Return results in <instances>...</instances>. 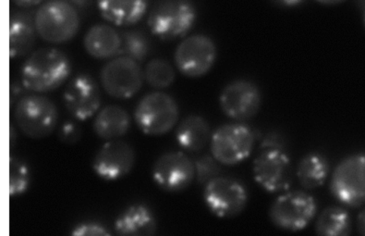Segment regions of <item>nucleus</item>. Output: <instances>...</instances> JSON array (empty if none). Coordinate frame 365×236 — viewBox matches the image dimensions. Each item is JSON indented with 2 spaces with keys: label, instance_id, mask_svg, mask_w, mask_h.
Masks as SVG:
<instances>
[{
  "label": "nucleus",
  "instance_id": "f257e3e1",
  "mask_svg": "<svg viewBox=\"0 0 365 236\" xmlns=\"http://www.w3.org/2000/svg\"><path fill=\"white\" fill-rule=\"evenodd\" d=\"M71 73L70 58L64 52L55 48H40L24 62L21 82L25 89L43 94L61 88Z\"/></svg>",
  "mask_w": 365,
  "mask_h": 236
},
{
  "label": "nucleus",
  "instance_id": "f03ea898",
  "mask_svg": "<svg viewBox=\"0 0 365 236\" xmlns=\"http://www.w3.org/2000/svg\"><path fill=\"white\" fill-rule=\"evenodd\" d=\"M252 164L255 181L268 193L288 190L292 181V161L276 136L267 135Z\"/></svg>",
  "mask_w": 365,
  "mask_h": 236
},
{
  "label": "nucleus",
  "instance_id": "7ed1b4c3",
  "mask_svg": "<svg viewBox=\"0 0 365 236\" xmlns=\"http://www.w3.org/2000/svg\"><path fill=\"white\" fill-rule=\"evenodd\" d=\"M197 11L190 0H157L149 12L153 35L170 41L182 39L195 26Z\"/></svg>",
  "mask_w": 365,
  "mask_h": 236
},
{
  "label": "nucleus",
  "instance_id": "20e7f679",
  "mask_svg": "<svg viewBox=\"0 0 365 236\" xmlns=\"http://www.w3.org/2000/svg\"><path fill=\"white\" fill-rule=\"evenodd\" d=\"M40 39L53 45L71 41L79 32L81 20L77 9L65 0H48L34 14Z\"/></svg>",
  "mask_w": 365,
  "mask_h": 236
},
{
  "label": "nucleus",
  "instance_id": "39448f33",
  "mask_svg": "<svg viewBox=\"0 0 365 236\" xmlns=\"http://www.w3.org/2000/svg\"><path fill=\"white\" fill-rule=\"evenodd\" d=\"M14 122L27 138H48L57 127L58 111L54 102L46 96L28 95L15 104Z\"/></svg>",
  "mask_w": 365,
  "mask_h": 236
},
{
  "label": "nucleus",
  "instance_id": "423d86ee",
  "mask_svg": "<svg viewBox=\"0 0 365 236\" xmlns=\"http://www.w3.org/2000/svg\"><path fill=\"white\" fill-rule=\"evenodd\" d=\"M180 118L179 106L167 93H150L139 101L134 120L140 131L152 136L164 135L176 125Z\"/></svg>",
  "mask_w": 365,
  "mask_h": 236
},
{
  "label": "nucleus",
  "instance_id": "0eeeda50",
  "mask_svg": "<svg viewBox=\"0 0 365 236\" xmlns=\"http://www.w3.org/2000/svg\"><path fill=\"white\" fill-rule=\"evenodd\" d=\"M255 133L243 123H227L218 127L210 139L212 156L220 164L238 165L251 156Z\"/></svg>",
  "mask_w": 365,
  "mask_h": 236
},
{
  "label": "nucleus",
  "instance_id": "6e6552de",
  "mask_svg": "<svg viewBox=\"0 0 365 236\" xmlns=\"http://www.w3.org/2000/svg\"><path fill=\"white\" fill-rule=\"evenodd\" d=\"M330 191L345 206L365 205V154H352L343 158L332 173Z\"/></svg>",
  "mask_w": 365,
  "mask_h": 236
},
{
  "label": "nucleus",
  "instance_id": "1a4fd4ad",
  "mask_svg": "<svg viewBox=\"0 0 365 236\" xmlns=\"http://www.w3.org/2000/svg\"><path fill=\"white\" fill-rule=\"evenodd\" d=\"M317 212L316 200L302 191L287 192L271 205L269 218L277 228L299 232L307 227Z\"/></svg>",
  "mask_w": 365,
  "mask_h": 236
},
{
  "label": "nucleus",
  "instance_id": "9d476101",
  "mask_svg": "<svg viewBox=\"0 0 365 236\" xmlns=\"http://www.w3.org/2000/svg\"><path fill=\"white\" fill-rule=\"evenodd\" d=\"M143 71L139 62L126 56H118L104 65L100 71V83L111 98L129 99L142 89Z\"/></svg>",
  "mask_w": 365,
  "mask_h": 236
},
{
  "label": "nucleus",
  "instance_id": "9b49d317",
  "mask_svg": "<svg viewBox=\"0 0 365 236\" xmlns=\"http://www.w3.org/2000/svg\"><path fill=\"white\" fill-rule=\"evenodd\" d=\"M217 46L210 37L193 35L184 39L174 53L177 69L189 78L207 76L217 61Z\"/></svg>",
  "mask_w": 365,
  "mask_h": 236
},
{
  "label": "nucleus",
  "instance_id": "f8f14e48",
  "mask_svg": "<svg viewBox=\"0 0 365 236\" xmlns=\"http://www.w3.org/2000/svg\"><path fill=\"white\" fill-rule=\"evenodd\" d=\"M204 200L215 216L230 219L242 213L247 206L249 195L242 183L217 176L205 185Z\"/></svg>",
  "mask_w": 365,
  "mask_h": 236
},
{
  "label": "nucleus",
  "instance_id": "ddd939ff",
  "mask_svg": "<svg viewBox=\"0 0 365 236\" xmlns=\"http://www.w3.org/2000/svg\"><path fill=\"white\" fill-rule=\"evenodd\" d=\"M152 175L162 190L182 192L192 185L196 177L195 164L183 152H167L155 161Z\"/></svg>",
  "mask_w": 365,
  "mask_h": 236
},
{
  "label": "nucleus",
  "instance_id": "4468645a",
  "mask_svg": "<svg viewBox=\"0 0 365 236\" xmlns=\"http://www.w3.org/2000/svg\"><path fill=\"white\" fill-rule=\"evenodd\" d=\"M262 95L255 83L236 80L225 86L220 96L221 110L230 119L245 122L254 118L260 110Z\"/></svg>",
  "mask_w": 365,
  "mask_h": 236
},
{
  "label": "nucleus",
  "instance_id": "2eb2a0df",
  "mask_svg": "<svg viewBox=\"0 0 365 236\" xmlns=\"http://www.w3.org/2000/svg\"><path fill=\"white\" fill-rule=\"evenodd\" d=\"M65 108L80 120L91 119L101 107L102 96L98 83L88 74H79L68 82L63 93Z\"/></svg>",
  "mask_w": 365,
  "mask_h": 236
},
{
  "label": "nucleus",
  "instance_id": "dca6fc26",
  "mask_svg": "<svg viewBox=\"0 0 365 236\" xmlns=\"http://www.w3.org/2000/svg\"><path fill=\"white\" fill-rule=\"evenodd\" d=\"M135 163V152L128 143L114 139L100 148L93 161L96 175L106 181H116L130 173Z\"/></svg>",
  "mask_w": 365,
  "mask_h": 236
},
{
  "label": "nucleus",
  "instance_id": "f3484780",
  "mask_svg": "<svg viewBox=\"0 0 365 236\" xmlns=\"http://www.w3.org/2000/svg\"><path fill=\"white\" fill-rule=\"evenodd\" d=\"M87 54L96 60H112L120 55L123 37L108 24H96L83 39Z\"/></svg>",
  "mask_w": 365,
  "mask_h": 236
},
{
  "label": "nucleus",
  "instance_id": "a211bd4d",
  "mask_svg": "<svg viewBox=\"0 0 365 236\" xmlns=\"http://www.w3.org/2000/svg\"><path fill=\"white\" fill-rule=\"evenodd\" d=\"M37 34L34 15L23 11L11 14L9 21V54L12 58L24 57L33 51Z\"/></svg>",
  "mask_w": 365,
  "mask_h": 236
},
{
  "label": "nucleus",
  "instance_id": "6ab92c4d",
  "mask_svg": "<svg viewBox=\"0 0 365 236\" xmlns=\"http://www.w3.org/2000/svg\"><path fill=\"white\" fill-rule=\"evenodd\" d=\"M101 17L116 26L138 24L148 9V0H98Z\"/></svg>",
  "mask_w": 365,
  "mask_h": 236
},
{
  "label": "nucleus",
  "instance_id": "aec40b11",
  "mask_svg": "<svg viewBox=\"0 0 365 236\" xmlns=\"http://www.w3.org/2000/svg\"><path fill=\"white\" fill-rule=\"evenodd\" d=\"M114 229L121 236L154 235L157 222L148 207L136 204L127 207L118 217Z\"/></svg>",
  "mask_w": 365,
  "mask_h": 236
},
{
  "label": "nucleus",
  "instance_id": "412c9836",
  "mask_svg": "<svg viewBox=\"0 0 365 236\" xmlns=\"http://www.w3.org/2000/svg\"><path fill=\"white\" fill-rule=\"evenodd\" d=\"M130 124V114L123 108L109 105L96 115L93 129L99 138L110 141L126 135Z\"/></svg>",
  "mask_w": 365,
  "mask_h": 236
},
{
  "label": "nucleus",
  "instance_id": "4be33fe9",
  "mask_svg": "<svg viewBox=\"0 0 365 236\" xmlns=\"http://www.w3.org/2000/svg\"><path fill=\"white\" fill-rule=\"evenodd\" d=\"M210 139V126L207 120L198 115L186 117L176 130L178 144L187 151H201Z\"/></svg>",
  "mask_w": 365,
  "mask_h": 236
},
{
  "label": "nucleus",
  "instance_id": "5701e85b",
  "mask_svg": "<svg viewBox=\"0 0 365 236\" xmlns=\"http://www.w3.org/2000/svg\"><path fill=\"white\" fill-rule=\"evenodd\" d=\"M329 172L330 166L327 158L317 152H312L299 160L296 175L302 188L313 190L326 183Z\"/></svg>",
  "mask_w": 365,
  "mask_h": 236
},
{
  "label": "nucleus",
  "instance_id": "b1692460",
  "mask_svg": "<svg viewBox=\"0 0 365 236\" xmlns=\"http://www.w3.org/2000/svg\"><path fill=\"white\" fill-rule=\"evenodd\" d=\"M316 232L319 236L351 235V216L343 207H327L317 220Z\"/></svg>",
  "mask_w": 365,
  "mask_h": 236
},
{
  "label": "nucleus",
  "instance_id": "393cba45",
  "mask_svg": "<svg viewBox=\"0 0 365 236\" xmlns=\"http://www.w3.org/2000/svg\"><path fill=\"white\" fill-rule=\"evenodd\" d=\"M145 82L151 88L162 90L170 88L174 83L175 71L170 62L163 58H154L146 64L143 71Z\"/></svg>",
  "mask_w": 365,
  "mask_h": 236
},
{
  "label": "nucleus",
  "instance_id": "a878e982",
  "mask_svg": "<svg viewBox=\"0 0 365 236\" xmlns=\"http://www.w3.org/2000/svg\"><path fill=\"white\" fill-rule=\"evenodd\" d=\"M149 52L148 39L141 31H128L123 34L120 55L143 62L148 58Z\"/></svg>",
  "mask_w": 365,
  "mask_h": 236
},
{
  "label": "nucleus",
  "instance_id": "bb28decb",
  "mask_svg": "<svg viewBox=\"0 0 365 236\" xmlns=\"http://www.w3.org/2000/svg\"><path fill=\"white\" fill-rule=\"evenodd\" d=\"M30 185L29 168L17 158L9 160V195L18 197L24 194Z\"/></svg>",
  "mask_w": 365,
  "mask_h": 236
},
{
  "label": "nucleus",
  "instance_id": "cd10ccee",
  "mask_svg": "<svg viewBox=\"0 0 365 236\" xmlns=\"http://www.w3.org/2000/svg\"><path fill=\"white\" fill-rule=\"evenodd\" d=\"M218 161L213 156H202L195 161L196 178L200 185H205L211 180L220 176V167Z\"/></svg>",
  "mask_w": 365,
  "mask_h": 236
},
{
  "label": "nucleus",
  "instance_id": "c85d7f7f",
  "mask_svg": "<svg viewBox=\"0 0 365 236\" xmlns=\"http://www.w3.org/2000/svg\"><path fill=\"white\" fill-rule=\"evenodd\" d=\"M59 140L66 144H75L82 138V129L77 123L66 122L62 124L58 131Z\"/></svg>",
  "mask_w": 365,
  "mask_h": 236
},
{
  "label": "nucleus",
  "instance_id": "c756f323",
  "mask_svg": "<svg viewBox=\"0 0 365 236\" xmlns=\"http://www.w3.org/2000/svg\"><path fill=\"white\" fill-rule=\"evenodd\" d=\"M73 236H109L108 230L96 222H83L77 225L71 232Z\"/></svg>",
  "mask_w": 365,
  "mask_h": 236
},
{
  "label": "nucleus",
  "instance_id": "7c9ffc66",
  "mask_svg": "<svg viewBox=\"0 0 365 236\" xmlns=\"http://www.w3.org/2000/svg\"><path fill=\"white\" fill-rule=\"evenodd\" d=\"M23 88H25L23 83H12L11 86V106H14L15 102L20 99L23 94Z\"/></svg>",
  "mask_w": 365,
  "mask_h": 236
},
{
  "label": "nucleus",
  "instance_id": "2f4dec72",
  "mask_svg": "<svg viewBox=\"0 0 365 236\" xmlns=\"http://www.w3.org/2000/svg\"><path fill=\"white\" fill-rule=\"evenodd\" d=\"M274 4L282 8H295L301 6L304 0H271Z\"/></svg>",
  "mask_w": 365,
  "mask_h": 236
},
{
  "label": "nucleus",
  "instance_id": "473e14b6",
  "mask_svg": "<svg viewBox=\"0 0 365 236\" xmlns=\"http://www.w3.org/2000/svg\"><path fill=\"white\" fill-rule=\"evenodd\" d=\"M43 0H12V2L18 7L30 9L41 4Z\"/></svg>",
  "mask_w": 365,
  "mask_h": 236
},
{
  "label": "nucleus",
  "instance_id": "72a5a7b5",
  "mask_svg": "<svg viewBox=\"0 0 365 236\" xmlns=\"http://www.w3.org/2000/svg\"><path fill=\"white\" fill-rule=\"evenodd\" d=\"M359 234L365 236V209L361 210L357 218Z\"/></svg>",
  "mask_w": 365,
  "mask_h": 236
},
{
  "label": "nucleus",
  "instance_id": "f704fd0d",
  "mask_svg": "<svg viewBox=\"0 0 365 236\" xmlns=\"http://www.w3.org/2000/svg\"><path fill=\"white\" fill-rule=\"evenodd\" d=\"M73 5L75 9H83L88 7L91 0H65Z\"/></svg>",
  "mask_w": 365,
  "mask_h": 236
},
{
  "label": "nucleus",
  "instance_id": "c9c22d12",
  "mask_svg": "<svg viewBox=\"0 0 365 236\" xmlns=\"http://www.w3.org/2000/svg\"><path fill=\"white\" fill-rule=\"evenodd\" d=\"M316 1L326 6H335L341 4V3L344 2L345 0H316Z\"/></svg>",
  "mask_w": 365,
  "mask_h": 236
},
{
  "label": "nucleus",
  "instance_id": "e433bc0d",
  "mask_svg": "<svg viewBox=\"0 0 365 236\" xmlns=\"http://www.w3.org/2000/svg\"><path fill=\"white\" fill-rule=\"evenodd\" d=\"M16 131L14 128V126L11 127V145L14 147L15 141H16Z\"/></svg>",
  "mask_w": 365,
  "mask_h": 236
},
{
  "label": "nucleus",
  "instance_id": "4c0bfd02",
  "mask_svg": "<svg viewBox=\"0 0 365 236\" xmlns=\"http://www.w3.org/2000/svg\"><path fill=\"white\" fill-rule=\"evenodd\" d=\"M359 6L360 7L365 9V0H357Z\"/></svg>",
  "mask_w": 365,
  "mask_h": 236
},
{
  "label": "nucleus",
  "instance_id": "58836bf2",
  "mask_svg": "<svg viewBox=\"0 0 365 236\" xmlns=\"http://www.w3.org/2000/svg\"><path fill=\"white\" fill-rule=\"evenodd\" d=\"M364 26L365 28V9H364Z\"/></svg>",
  "mask_w": 365,
  "mask_h": 236
}]
</instances>
